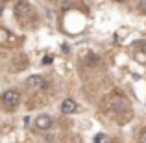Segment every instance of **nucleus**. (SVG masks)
<instances>
[{
	"mask_svg": "<svg viewBox=\"0 0 146 143\" xmlns=\"http://www.w3.org/2000/svg\"><path fill=\"white\" fill-rule=\"evenodd\" d=\"M2 102L6 104L7 108H13V106H17V104L21 102V93H19L17 89H7L6 93L2 95Z\"/></svg>",
	"mask_w": 146,
	"mask_h": 143,
	"instance_id": "f257e3e1",
	"label": "nucleus"
},
{
	"mask_svg": "<svg viewBox=\"0 0 146 143\" xmlns=\"http://www.w3.org/2000/svg\"><path fill=\"white\" fill-rule=\"evenodd\" d=\"M26 86H28L30 89H33V91L43 89L44 80H43V76H39V75H32V76H28V80H26Z\"/></svg>",
	"mask_w": 146,
	"mask_h": 143,
	"instance_id": "f03ea898",
	"label": "nucleus"
},
{
	"mask_svg": "<svg viewBox=\"0 0 146 143\" xmlns=\"http://www.w3.org/2000/svg\"><path fill=\"white\" fill-rule=\"evenodd\" d=\"M35 126L37 130H48L50 126H52V117L50 115H39V117H35Z\"/></svg>",
	"mask_w": 146,
	"mask_h": 143,
	"instance_id": "7ed1b4c3",
	"label": "nucleus"
},
{
	"mask_svg": "<svg viewBox=\"0 0 146 143\" xmlns=\"http://www.w3.org/2000/svg\"><path fill=\"white\" fill-rule=\"evenodd\" d=\"M129 108L128 100L126 99H113V102H111V110L117 111V113H120V111H126Z\"/></svg>",
	"mask_w": 146,
	"mask_h": 143,
	"instance_id": "20e7f679",
	"label": "nucleus"
},
{
	"mask_svg": "<svg viewBox=\"0 0 146 143\" xmlns=\"http://www.w3.org/2000/svg\"><path fill=\"white\" fill-rule=\"evenodd\" d=\"M76 110H78V104H76V100L65 99L63 102H61V111H63V113H74Z\"/></svg>",
	"mask_w": 146,
	"mask_h": 143,
	"instance_id": "39448f33",
	"label": "nucleus"
},
{
	"mask_svg": "<svg viewBox=\"0 0 146 143\" xmlns=\"http://www.w3.org/2000/svg\"><path fill=\"white\" fill-rule=\"evenodd\" d=\"M30 11V6H28V2H19L17 6H15V13L19 15V17H22V15H26Z\"/></svg>",
	"mask_w": 146,
	"mask_h": 143,
	"instance_id": "423d86ee",
	"label": "nucleus"
},
{
	"mask_svg": "<svg viewBox=\"0 0 146 143\" xmlns=\"http://www.w3.org/2000/svg\"><path fill=\"white\" fill-rule=\"evenodd\" d=\"M94 141H96V143H100V141H107V136H106V134H96V136H94Z\"/></svg>",
	"mask_w": 146,
	"mask_h": 143,
	"instance_id": "0eeeda50",
	"label": "nucleus"
},
{
	"mask_svg": "<svg viewBox=\"0 0 146 143\" xmlns=\"http://www.w3.org/2000/svg\"><path fill=\"white\" fill-rule=\"evenodd\" d=\"M139 141H141V143H146V128L141 130V134H139Z\"/></svg>",
	"mask_w": 146,
	"mask_h": 143,
	"instance_id": "6e6552de",
	"label": "nucleus"
},
{
	"mask_svg": "<svg viewBox=\"0 0 146 143\" xmlns=\"http://www.w3.org/2000/svg\"><path fill=\"white\" fill-rule=\"evenodd\" d=\"M43 63H52V58H50V56H46V58L43 60Z\"/></svg>",
	"mask_w": 146,
	"mask_h": 143,
	"instance_id": "1a4fd4ad",
	"label": "nucleus"
},
{
	"mask_svg": "<svg viewBox=\"0 0 146 143\" xmlns=\"http://www.w3.org/2000/svg\"><path fill=\"white\" fill-rule=\"evenodd\" d=\"M4 13V6H2V4H0V15H2Z\"/></svg>",
	"mask_w": 146,
	"mask_h": 143,
	"instance_id": "9d476101",
	"label": "nucleus"
},
{
	"mask_svg": "<svg viewBox=\"0 0 146 143\" xmlns=\"http://www.w3.org/2000/svg\"><path fill=\"white\" fill-rule=\"evenodd\" d=\"M143 50H144V54H146V43H144V45H143Z\"/></svg>",
	"mask_w": 146,
	"mask_h": 143,
	"instance_id": "9b49d317",
	"label": "nucleus"
},
{
	"mask_svg": "<svg viewBox=\"0 0 146 143\" xmlns=\"http://www.w3.org/2000/svg\"><path fill=\"white\" fill-rule=\"evenodd\" d=\"M115 2H124V0H115Z\"/></svg>",
	"mask_w": 146,
	"mask_h": 143,
	"instance_id": "f8f14e48",
	"label": "nucleus"
}]
</instances>
